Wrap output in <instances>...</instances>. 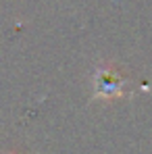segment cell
<instances>
[{
    "label": "cell",
    "instance_id": "6da1fadb",
    "mask_svg": "<svg viewBox=\"0 0 152 154\" xmlns=\"http://www.w3.org/2000/svg\"><path fill=\"white\" fill-rule=\"evenodd\" d=\"M94 85V100H119L131 94V81L129 77L113 63L96 65L92 73Z\"/></svg>",
    "mask_w": 152,
    "mask_h": 154
},
{
    "label": "cell",
    "instance_id": "7a4b0ae2",
    "mask_svg": "<svg viewBox=\"0 0 152 154\" xmlns=\"http://www.w3.org/2000/svg\"><path fill=\"white\" fill-rule=\"evenodd\" d=\"M8 154H17V152H8Z\"/></svg>",
    "mask_w": 152,
    "mask_h": 154
}]
</instances>
